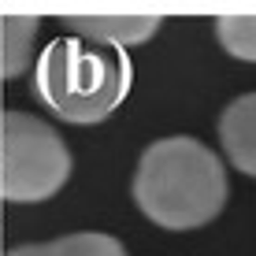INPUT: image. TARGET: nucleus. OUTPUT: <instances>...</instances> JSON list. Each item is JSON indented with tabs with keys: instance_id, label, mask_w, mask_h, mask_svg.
I'll use <instances>...</instances> for the list:
<instances>
[{
	"instance_id": "obj_1",
	"label": "nucleus",
	"mask_w": 256,
	"mask_h": 256,
	"mask_svg": "<svg viewBox=\"0 0 256 256\" xmlns=\"http://www.w3.org/2000/svg\"><path fill=\"white\" fill-rule=\"evenodd\" d=\"M226 167L197 138H160L141 152L134 174L138 208L164 230H197L226 204Z\"/></svg>"
},
{
	"instance_id": "obj_2",
	"label": "nucleus",
	"mask_w": 256,
	"mask_h": 256,
	"mask_svg": "<svg viewBox=\"0 0 256 256\" xmlns=\"http://www.w3.org/2000/svg\"><path fill=\"white\" fill-rule=\"evenodd\" d=\"M134 67L122 48L86 45L82 38H56L38 56L41 100L67 122H100L126 100Z\"/></svg>"
},
{
	"instance_id": "obj_3",
	"label": "nucleus",
	"mask_w": 256,
	"mask_h": 256,
	"mask_svg": "<svg viewBox=\"0 0 256 256\" xmlns=\"http://www.w3.org/2000/svg\"><path fill=\"white\" fill-rule=\"evenodd\" d=\"M70 148L45 119L8 112L0 126V193L15 204H41L70 178Z\"/></svg>"
},
{
	"instance_id": "obj_4",
	"label": "nucleus",
	"mask_w": 256,
	"mask_h": 256,
	"mask_svg": "<svg viewBox=\"0 0 256 256\" xmlns=\"http://www.w3.org/2000/svg\"><path fill=\"white\" fill-rule=\"evenodd\" d=\"M70 34L90 38L93 45L104 48H122V45H141L160 30V15H64L60 19Z\"/></svg>"
},
{
	"instance_id": "obj_5",
	"label": "nucleus",
	"mask_w": 256,
	"mask_h": 256,
	"mask_svg": "<svg viewBox=\"0 0 256 256\" xmlns=\"http://www.w3.org/2000/svg\"><path fill=\"white\" fill-rule=\"evenodd\" d=\"M219 141L223 152L242 174L256 178V93H245L226 104L219 119Z\"/></svg>"
},
{
	"instance_id": "obj_6",
	"label": "nucleus",
	"mask_w": 256,
	"mask_h": 256,
	"mask_svg": "<svg viewBox=\"0 0 256 256\" xmlns=\"http://www.w3.org/2000/svg\"><path fill=\"white\" fill-rule=\"evenodd\" d=\"M38 26V15H0V74L4 78H19L30 67Z\"/></svg>"
},
{
	"instance_id": "obj_7",
	"label": "nucleus",
	"mask_w": 256,
	"mask_h": 256,
	"mask_svg": "<svg viewBox=\"0 0 256 256\" xmlns=\"http://www.w3.org/2000/svg\"><path fill=\"white\" fill-rule=\"evenodd\" d=\"M8 256H126L119 238L100 234V230H82V234H67L56 242H38V245H19Z\"/></svg>"
},
{
	"instance_id": "obj_8",
	"label": "nucleus",
	"mask_w": 256,
	"mask_h": 256,
	"mask_svg": "<svg viewBox=\"0 0 256 256\" xmlns=\"http://www.w3.org/2000/svg\"><path fill=\"white\" fill-rule=\"evenodd\" d=\"M216 38L234 60L256 64V15H223V19H216Z\"/></svg>"
}]
</instances>
